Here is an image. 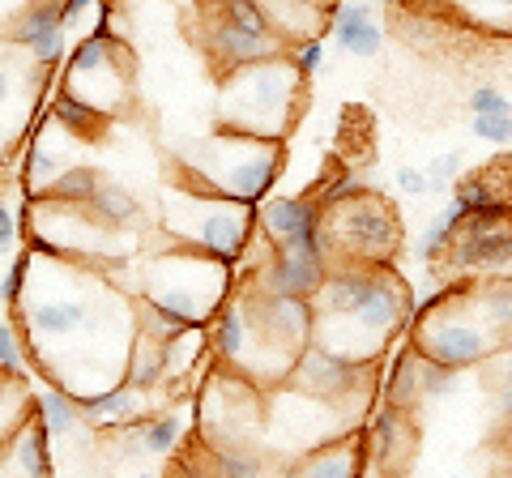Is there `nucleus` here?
I'll use <instances>...</instances> for the list:
<instances>
[{"label": "nucleus", "mask_w": 512, "mask_h": 478, "mask_svg": "<svg viewBox=\"0 0 512 478\" xmlns=\"http://www.w3.org/2000/svg\"><path fill=\"white\" fill-rule=\"evenodd\" d=\"M312 342L355 363H372L384 342L410 321L414 299L389 265H338L316 291Z\"/></svg>", "instance_id": "nucleus-1"}, {"label": "nucleus", "mask_w": 512, "mask_h": 478, "mask_svg": "<svg viewBox=\"0 0 512 478\" xmlns=\"http://www.w3.org/2000/svg\"><path fill=\"white\" fill-rule=\"evenodd\" d=\"M299 82L303 77L282 56L227 73V103H222V120H218L222 137L278 141L286 120H291Z\"/></svg>", "instance_id": "nucleus-2"}, {"label": "nucleus", "mask_w": 512, "mask_h": 478, "mask_svg": "<svg viewBox=\"0 0 512 478\" xmlns=\"http://www.w3.org/2000/svg\"><path fill=\"white\" fill-rule=\"evenodd\" d=\"M146 278V304L180 316L184 325L214 321V312L227 304L231 291V265L205 257L188 244H175L163 257H154Z\"/></svg>", "instance_id": "nucleus-3"}, {"label": "nucleus", "mask_w": 512, "mask_h": 478, "mask_svg": "<svg viewBox=\"0 0 512 478\" xmlns=\"http://www.w3.org/2000/svg\"><path fill=\"white\" fill-rule=\"evenodd\" d=\"M252 227H256V205L231 201V197L188 193L167 210V231L175 235V244L197 248L222 265H235L248 257Z\"/></svg>", "instance_id": "nucleus-4"}, {"label": "nucleus", "mask_w": 512, "mask_h": 478, "mask_svg": "<svg viewBox=\"0 0 512 478\" xmlns=\"http://www.w3.org/2000/svg\"><path fill=\"white\" fill-rule=\"evenodd\" d=\"M278 171H282V141L218 137L201 150V163L188 175H205V184H197V193L256 205L269 197Z\"/></svg>", "instance_id": "nucleus-5"}, {"label": "nucleus", "mask_w": 512, "mask_h": 478, "mask_svg": "<svg viewBox=\"0 0 512 478\" xmlns=\"http://www.w3.org/2000/svg\"><path fill=\"white\" fill-rule=\"evenodd\" d=\"M325 244L329 257L338 252L342 265H389L402 244V218L376 193H363L359 201H346L325 214Z\"/></svg>", "instance_id": "nucleus-6"}, {"label": "nucleus", "mask_w": 512, "mask_h": 478, "mask_svg": "<svg viewBox=\"0 0 512 478\" xmlns=\"http://www.w3.org/2000/svg\"><path fill=\"white\" fill-rule=\"evenodd\" d=\"M444 265L453 274L512 278V210L470 214L444 248Z\"/></svg>", "instance_id": "nucleus-7"}, {"label": "nucleus", "mask_w": 512, "mask_h": 478, "mask_svg": "<svg viewBox=\"0 0 512 478\" xmlns=\"http://www.w3.org/2000/svg\"><path fill=\"white\" fill-rule=\"evenodd\" d=\"M495 346H500V329L474 325L466 316H448V312L414 316V350L423 359L440 363V368H453V372L474 368Z\"/></svg>", "instance_id": "nucleus-8"}, {"label": "nucleus", "mask_w": 512, "mask_h": 478, "mask_svg": "<svg viewBox=\"0 0 512 478\" xmlns=\"http://www.w3.org/2000/svg\"><path fill=\"white\" fill-rule=\"evenodd\" d=\"M256 227L269 239V252H299V257L329 261L325 214L312 197H265L256 210Z\"/></svg>", "instance_id": "nucleus-9"}, {"label": "nucleus", "mask_w": 512, "mask_h": 478, "mask_svg": "<svg viewBox=\"0 0 512 478\" xmlns=\"http://www.w3.org/2000/svg\"><path fill=\"white\" fill-rule=\"evenodd\" d=\"M367 368H372V363H355V359L338 355V350L308 342L299 350V359H295V368L286 380H295L299 393L316 397V402H342V397L359 393Z\"/></svg>", "instance_id": "nucleus-10"}, {"label": "nucleus", "mask_w": 512, "mask_h": 478, "mask_svg": "<svg viewBox=\"0 0 512 478\" xmlns=\"http://www.w3.org/2000/svg\"><path fill=\"white\" fill-rule=\"evenodd\" d=\"M244 308H248L252 333H261V342L278 346V350H291V355H299V350L312 342V325H316L312 299L256 291V295L244 299Z\"/></svg>", "instance_id": "nucleus-11"}, {"label": "nucleus", "mask_w": 512, "mask_h": 478, "mask_svg": "<svg viewBox=\"0 0 512 478\" xmlns=\"http://www.w3.org/2000/svg\"><path fill=\"white\" fill-rule=\"evenodd\" d=\"M325 274H329V261L299 257V252H269V261L261 265V278H256V291L291 295V299H316Z\"/></svg>", "instance_id": "nucleus-12"}, {"label": "nucleus", "mask_w": 512, "mask_h": 478, "mask_svg": "<svg viewBox=\"0 0 512 478\" xmlns=\"http://www.w3.org/2000/svg\"><path fill=\"white\" fill-rule=\"evenodd\" d=\"M13 43L35 56L39 69H52L64 56V26H60V0H35L13 22Z\"/></svg>", "instance_id": "nucleus-13"}, {"label": "nucleus", "mask_w": 512, "mask_h": 478, "mask_svg": "<svg viewBox=\"0 0 512 478\" xmlns=\"http://www.w3.org/2000/svg\"><path fill=\"white\" fill-rule=\"evenodd\" d=\"M26 329L35 338H77L82 329H94V308L82 295H52L26 304Z\"/></svg>", "instance_id": "nucleus-14"}, {"label": "nucleus", "mask_w": 512, "mask_h": 478, "mask_svg": "<svg viewBox=\"0 0 512 478\" xmlns=\"http://www.w3.org/2000/svg\"><path fill=\"white\" fill-rule=\"evenodd\" d=\"M205 35H210V39H205V47H210L214 65L227 69V73L282 56V43H278V39H256V35H248V30H239V26L222 22V18H214Z\"/></svg>", "instance_id": "nucleus-15"}, {"label": "nucleus", "mask_w": 512, "mask_h": 478, "mask_svg": "<svg viewBox=\"0 0 512 478\" xmlns=\"http://www.w3.org/2000/svg\"><path fill=\"white\" fill-rule=\"evenodd\" d=\"M333 39H338L342 52L359 56V60H372L384 47V30L376 22L372 5H363V0H359V5L333 9Z\"/></svg>", "instance_id": "nucleus-16"}, {"label": "nucleus", "mask_w": 512, "mask_h": 478, "mask_svg": "<svg viewBox=\"0 0 512 478\" xmlns=\"http://www.w3.org/2000/svg\"><path fill=\"white\" fill-rule=\"evenodd\" d=\"M359 474H363V444L359 440L312 449L295 470H286V478H359Z\"/></svg>", "instance_id": "nucleus-17"}, {"label": "nucleus", "mask_w": 512, "mask_h": 478, "mask_svg": "<svg viewBox=\"0 0 512 478\" xmlns=\"http://www.w3.org/2000/svg\"><path fill=\"white\" fill-rule=\"evenodd\" d=\"M77 402V414L99 427H124L128 419H137V389H128L124 380L120 385H111L103 393H86V397H73Z\"/></svg>", "instance_id": "nucleus-18"}, {"label": "nucleus", "mask_w": 512, "mask_h": 478, "mask_svg": "<svg viewBox=\"0 0 512 478\" xmlns=\"http://www.w3.org/2000/svg\"><path fill=\"white\" fill-rule=\"evenodd\" d=\"M372 457L380 466H393L397 457H406L414 449V427L406 419V410H393V406H380L376 419H372Z\"/></svg>", "instance_id": "nucleus-19"}, {"label": "nucleus", "mask_w": 512, "mask_h": 478, "mask_svg": "<svg viewBox=\"0 0 512 478\" xmlns=\"http://www.w3.org/2000/svg\"><path fill=\"white\" fill-rule=\"evenodd\" d=\"M86 214L94 227H103V231H120V227H133V222L141 218V205L137 197L128 193V188H120L116 180H103L99 188H94V197L86 205Z\"/></svg>", "instance_id": "nucleus-20"}, {"label": "nucleus", "mask_w": 512, "mask_h": 478, "mask_svg": "<svg viewBox=\"0 0 512 478\" xmlns=\"http://www.w3.org/2000/svg\"><path fill=\"white\" fill-rule=\"evenodd\" d=\"M252 342V321H248V308L244 299H235V304H222L214 312V329H210V346L218 350L227 363H235L239 355L248 350Z\"/></svg>", "instance_id": "nucleus-21"}, {"label": "nucleus", "mask_w": 512, "mask_h": 478, "mask_svg": "<svg viewBox=\"0 0 512 478\" xmlns=\"http://www.w3.org/2000/svg\"><path fill=\"white\" fill-rule=\"evenodd\" d=\"M99 184H103V171L73 163V167H64V171L56 175V180L43 188V197H39V201L69 205V210H86L90 197H94V188H99Z\"/></svg>", "instance_id": "nucleus-22"}, {"label": "nucleus", "mask_w": 512, "mask_h": 478, "mask_svg": "<svg viewBox=\"0 0 512 478\" xmlns=\"http://www.w3.org/2000/svg\"><path fill=\"white\" fill-rule=\"evenodd\" d=\"M52 120H56L69 137H86V141L99 137L103 124H107L103 111H94L90 103H82L73 90H64V86L56 90V99H52Z\"/></svg>", "instance_id": "nucleus-23"}, {"label": "nucleus", "mask_w": 512, "mask_h": 478, "mask_svg": "<svg viewBox=\"0 0 512 478\" xmlns=\"http://www.w3.org/2000/svg\"><path fill=\"white\" fill-rule=\"evenodd\" d=\"M163 376H167V363H163V342H154V338H146V333H137L133 355H128L124 385H128V389H154Z\"/></svg>", "instance_id": "nucleus-24"}, {"label": "nucleus", "mask_w": 512, "mask_h": 478, "mask_svg": "<svg viewBox=\"0 0 512 478\" xmlns=\"http://www.w3.org/2000/svg\"><path fill=\"white\" fill-rule=\"evenodd\" d=\"M39 419H43V427H47V436H52V440H64V436H73V432H77L82 414H77L73 393H64L56 380H47V389H43V397H39Z\"/></svg>", "instance_id": "nucleus-25"}, {"label": "nucleus", "mask_w": 512, "mask_h": 478, "mask_svg": "<svg viewBox=\"0 0 512 478\" xmlns=\"http://www.w3.org/2000/svg\"><path fill=\"white\" fill-rule=\"evenodd\" d=\"M205 453H210V478H265V457L248 444H222Z\"/></svg>", "instance_id": "nucleus-26"}, {"label": "nucleus", "mask_w": 512, "mask_h": 478, "mask_svg": "<svg viewBox=\"0 0 512 478\" xmlns=\"http://www.w3.org/2000/svg\"><path fill=\"white\" fill-rule=\"evenodd\" d=\"M423 397H419V376H414V350H406V355H397L389 380H384V406L393 410H414Z\"/></svg>", "instance_id": "nucleus-27"}, {"label": "nucleus", "mask_w": 512, "mask_h": 478, "mask_svg": "<svg viewBox=\"0 0 512 478\" xmlns=\"http://www.w3.org/2000/svg\"><path fill=\"white\" fill-rule=\"evenodd\" d=\"M184 436V419L180 414H150L137 432V449L141 453H171Z\"/></svg>", "instance_id": "nucleus-28"}, {"label": "nucleus", "mask_w": 512, "mask_h": 478, "mask_svg": "<svg viewBox=\"0 0 512 478\" xmlns=\"http://www.w3.org/2000/svg\"><path fill=\"white\" fill-rule=\"evenodd\" d=\"M453 201L470 214H487V210H512L508 201H500V193H495V184L483 180V175H470V180H457L453 184Z\"/></svg>", "instance_id": "nucleus-29"}, {"label": "nucleus", "mask_w": 512, "mask_h": 478, "mask_svg": "<svg viewBox=\"0 0 512 478\" xmlns=\"http://www.w3.org/2000/svg\"><path fill=\"white\" fill-rule=\"evenodd\" d=\"M461 222H466V210H461L457 201H448L444 210H440L436 218L427 222V231H423V244H419V257H423V261H436L440 252L448 248V239H453V231L461 227Z\"/></svg>", "instance_id": "nucleus-30"}, {"label": "nucleus", "mask_w": 512, "mask_h": 478, "mask_svg": "<svg viewBox=\"0 0 512 478\" xmlns=\"http://www.w3.org/2000/svg\"><path fill=\"white\" fill-rule=\"evenodd\" d=\"M218 5H222V13H218L222 22L248 30V35H256V39H278L274 26H269V18H265V9H261V0H218Z\"/></svg>", "instance_id": "nucleus-31"}, {"label": "nucleus", "mask_w": 512, "mask_h": 478, "mask_svg": "<svg viewBox=\"0 0 512 478\" xmlns=\"http://www.w3.org/2000/svg\"><path fill=\"white\" fill-rule=\"evenodd\" d=\"M363 193H367V184L359 180L355 171H338V175H329V184L316 188L312 201H316L320 214H329V210H338V205H346V201H359Z\"/></svg>", "instance_id": "nucleus-32"}, {"label": "nucleus", "mask_w": 512, "mask_h": 478, "mask_svg": "<svg viewBox=\"0 0 512 478\" xmlns=\"http://www.w3.org/2000/svg\"><path fill=\"white\" fill-rule=\"evenodd\" d=\"M414 350V346H410ZM414 376H419V397L423 402H431V397H448L457 389V372L453 368H440V363L423 359L419 350H414Z\"/></svg>", "instance_id": "nucleus-33"}, {"label": "nucleus", "mask_w": 512, "mask_h": 478, "mask_svg": "<svg viewBox=\"0 0 512 478\" xmlns=\"http://www.w3.org/2000/svg\"><path fill=\"white\" fill-rule=\"evenodd\" d=\"M470 129L478 141H491V146H508L512 141V111H500V116H474Z\"/></svg>", "instance_id": "nucleus-34"}, {"label": "nucleus", "mask_w": 512, "mask_h": 478, "mask_svg": "<svg viewBox=\"0 0 512 478\" xmlns=\"http://www.w3.org/2000/svg\"><path fill=\"white\" fill-rule=\"evenodd\" d=\"M26 282H30V252H22V257L9 265V274L0 278V304H18L26 295Z\"/></svg>", "instance_id": "nucleus-35"}, {"label": "nucleus", "mask_w": 512, "mask_h": 478, "mask_svg": "<svg viewBox=\"0 0 512 478\" xmlns=\"http://www.w3.org/2000/svg\"><path fill=\"white\" fill-rule=\"evenodd\" d=\"M427 193H448V188L457 184V175H461V154H444V158H436L427 171Z\"/></svg>", "instance_id": "nucleus-36"}, {"label": "nucleus", "mask_w": 512, "mask_h": 478, "mask_svg": "<svg viewBox=\"0 0 512 478\" xmlns=\"http://www.w3.org/2000/svg\"><path fill=\"white\" fill-rule=\"evenodd\" d=\"M470 116H500V111H512V103H508V94L504 90H495V86H478L474 94H470Z\"/></svg>", "instance_id": "nucleus-37"}, {"label": "nucleus", "mask_w": 512, "mask_h": 478, "mask_svg": "<svg viewBox=\"0 0 512 478\" xmlns=\"http://www.w3.org/2000/svg\"><path fill=\"white\" fill-rule=\"evenodd\" d=\"M0 368H5L9 376L26 380V355H22V346H18V338H13L9 325H0Z\"/></svg>", "instance_id": "nucleus-38"}, {"label": "nucleus", "mask_w": 512, "mask_h": 478, "mask_svg": "<svg viewBox=\"0 0 512 478\" xmlns=\"http://www.w3.org/2000/svg\"><path fill=\"white\" fill-rule=\"evenodd\" d=\"M320 65H325V39H308L295 47V73L308 82L312 73H320Z\"/></svg>", "instance_id": "nucleus-39"}, {"label": "nucleus", "mask_w": 512, "mask_h": 478, "mask_svg": "<svg viewBox=\"0 0 512 478\" xmlns=\"http://www.w3.org/2000/svg\"><path fill=\"white\" fill-rule=\"evenodd\" d=\"M495 406H500V414L512 423V355L504 359L500 376H495Z\"/></svg>", "instance_id": "nucleus-40"}, {"label": "nucleus", "mask_w": 512, "mask_h": 478, "mask_svg": "<svg viewBox=\"0 0 512 478\" xmlns=\"http://www.w3.org/2000/svg\"><path fill=\"white\" fill-rule=\"evenodd\" d=\"M397 188H402V193H410V197H427V175L419 171V167H397Z\"/></svg>", "instance_id": "nucleus-41"}, {"label": "nucleus", "mask_w": 512, "mask_h": 478, "mask_svg": "<svg viewBox=\"0 0 512 478\" xmlns=\"http://www.w3.org/2000/svg\"><path fill=\"white\" fill-rule=\"evenodd\" d=\"M13 239H18V218H13V210L0 201V252L13 248Z\"/></svg>", "instance_id": "nucleus-42"}, {"label": "nucleus", "mask_w": 512, "mask_h": 478, "mask_svg": "<svg viewBox=\"0 0 512 478\" xmlns=\"http://www.w3.org/2000/svg\"><path fill=\"white\" fill-rule=\"evenodd\" d=\"M90 5H94V0H60V26L69 30V26H73L77 18H82V13H86Z\"/></svg>", "instance_id": "nucleus-43"}, {"label": "nucleus", "mask_w": 512, "mask_h": 478, "mask_svg": "<svg viewBox=\"0 0 512 478\" xmlns=\"http://www.w3.org/2000/svg\"><path fill=\"white\" fill-rule=\"evenodd\" d=\"M478 5H483V9L491 13V22L500 18V13H512V0H478Z\"/></svg>", "instance_id": "nucleus-44"}, {"label": "nucleus", "mask_w": 512, "mask_h": 478, "mask_svg": "<svg viewBox=\"0 0 512 478\" xmlns=\"http://www.w3.org/2000/svg\"><path fill=\"white\" fill-rule=\"evenodd\" d=\"M9 99H13V77H9V69H0V107Z\"/></svg>", "instance_id": "nucleus-45"}, {"label": "nucleus", "mask_w": 512, "mask_h": 478, "mask_svg": "<svg viewBox=\"0 0 512 478\" xmlns=\"http://www.w3.org/2000/svg\"><path fill=\"white\" fill-rule=\"evenodd\" d=\"M171 478H210V474H201L197 466H175V470H171Z\"/></svg>", "instance_id": "nucleus-46"}, {"label": "nucleus", "mask_w": 512, "mask_h": 478, "mask_svg": "<svg viewBox=\"0 0 512 478\" xmlns=\"http://www.w3.org/2000/svg\"><path fill=\"white\" fill-rule=\"evenodd\" d=\"M508 449H512V423H508Z\"/></svg>", "instance_id": "nucleus-47"}]
</instances>
